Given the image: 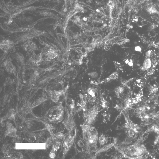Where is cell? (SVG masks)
<instances>
[{"label":"cell","instance_id":"cell-3","mask_svg":"<svg viewBox=\"0 0 159 159\" xmlns=\"http://www.w3.org/2000/svg\"><path fill=\"white\" fill-rule=\"evenodd\" d=\"M13 45L14 43L12 41L6 40L1 42L0 48L4 52L7 53L12 49Z\"/></svg>","mask_w":159,"mask_h":159},{"label":"cell","instance_id":"cell-15","mask_svg":"<svg viewBox=\"0 0 159 159\" xmlns=\"http://www.w3.org/2000/svg\"><path fill=\"white\" fill-rule=\"evenodd\" d=\"M101 106L104 109L107 108L109 106L108 103L104 98H101Z\"/></svg>","mask_w":159,"mask_h":159},{"label":"cell","instance_id":"cell-8","mask_svg":"<svg viewBox=\"0 0 159 159\" xmlns=\"http://www.w3.org/2000/svg\"><path fill=\"white\" fill-rule=\"evenodd\" d=\"M80 98L81 102L80 106L84 111V113L85 114L88 111V109L87 108L86 99L82 95L80 96Z\"/></svg>","mask_w":159,"mask_h":159},{"label":"cell","instance_id":"cell-14","mask_svg":"<svg viewBox=\"0 0 159 159\" xmlns=\"http://www.w3.org/2000/svg\"><path fill=\"white\" fill-rule=\"evenodd\" d=\"M88 93L89 95H90L93 98H96V95H97V94H96V92H95V89H90V88L88 89Z\"/></svg>","mask_w":159,"mask_h":159},{"label":"cell","instance_id":"cell-18","mask_svg":"<svg viewBox=\"0 0 159 159\" xmlns=\"http://www.w3.org/2000/svg\"><path fill=\"white\" fill-rule=\"evenodd\" d=\"M88 75L92 78H96L98 76V73L95 72H92L89 73L88 74Z\"/></svg>","mask_w":159,"mask_h":159},{"label":"cell","instance_id":"cell-25","mask_svg":"<svg viewBox=\"0 0 159 159\" xmlns=\"http://www.w3.org/2000/svg\"><path fill=\"white\" fill-rule=\"evenodd\" d=\"M63 136H64V135L62 133H58L57 136V137L58 138H63Z\"/></svg>","mask_w":159,"mask_h":159},{"label":"cell","instance_id":"cell-24","mask_svg":"<svg viewBox=\"0 0 159 159\" xmlns=\"http://www.w3.org/2000/svg\"><path fill=\"white\" fill-rule=\"evenodd\" d=\"M49 156L51 158H54L55 156V154L54 153V152H51L50 154L49 155Z\"/></svg>","mask_w":159,"mask_h":159},{"label":"cell","instance_id":"cell-26","mask_svg":"<svg viewBox=\"0 0 159 159\" xmlns=\"http://www.w3.org/2000/svg\"><path fill=\"white\" fill-rule=\"evenodd\" d=\"M151 51H148L146 52V54H146V56H149L150 55V54H151Z\"/></svg>","mask_w":159,"mask_h":159},{"label":"cell","instance_id":"cell-10","mask_svg":"<svg viewBox=\"0 0 159 159\" xmlns=\"http://www.w3.org/2000/svg\"><path fill=\"white\" fill-rule=\"evenodd\" d=\"M74 121L73 118L71 117H69L66 124L67 128L68 130H72L74 127Z\"/></svg>","mask_w":159,"mask_h":159},{"label":"cell","instance_id":"cell-22","mask_svg":"<svg viewBox=\"0 0 159 159\" xmlns=\"http://www.w3.org/2000/svg\"><path fill=\"white\" fill-rule=\"evenodd\" d=\"M135 50L136 51L140 52L141 51L142 49L141 47L140 46H137L135 47Z\"/></svg>","mask_w":159,"mask_h":159},{"label":"cell","instance_id":"cell-9","mask_svg":"<svg viewBox=\"0 0 159 159\" xmlns=\"http://www.w3.org/2000/svg\"><path fill=\"white\" fill-rule=\"evenodd\" d=\"M16 130L13 127L7 128V130L5 132V135L7 136H9L11 137H15L16 136Z\"/></svg>","mask_w":159,"mask_h":159},{"label":"cell","instance_id":"cell-13","mask_svg":"<svg viewBox=\"0 0 159 159\" xmlns=\"http://www.w3.org/2000/svg\"><path fill=\"white\" fill-rule=\"evenodd\" d=\"M144 67L145 69H149L151 68V59L149 58L146 59L144 62Z\"/></svg>","mask_w":159,"mask_h":159},{"label":"cell","instance_id":"cell-27","mask_svg":"<svg viewBox=\"0 0 159 159\" xmlns=\"http://www.w3.org/2000/svg\"><path fill=\"white\" fill-rule=\"evenodd\" d=\"M128 64L130 66H132L133 65V63L132 62L130 61L128 63Z\"/></svg>","mask_w":159,"mask_h":159},{"label":"cell","instance_id":"cell-7","mask_svg":"<svg viewBox=\"0 0 159 159\" xmlns=\"http://www.w3.org/2000/svg\"><path fill=\"white\" fill-rule=\"evenodd\" d=\"M45 55L48 59H53L58 56V54L55 50L50 49L46 52Z\"/></svg>","mask_w":159,"mask_h":159},{"label":"cell","instance_id":"cell-28","mask_svg":"<svg viewBox=\"0 0 159 159\" xmlns=\"http://www.w3.org/2000/svg\"><path fill=\"white\" fill-rule=\"evenodd\" d=\"M129 62H129V61L127 59V60L125 61V63H126V64H128V63H129Z\"/></svg>","mask_w":159,"mask_h":159},{"label":"cell","instance_id":"cell-16","mask_svg":"<svg viewBox=\"0 0 159 159\" xmlns=\"http://www.w3.org/2000/svg\"><path fill=\"white\" fill-rule=\"evenodd\" d=\"M44 99L43 98H41L38 99L33 103L32 107H35L36 106H38V105H40L41 103L44 101Z\"/></svg>","mask_w":159,"mask_h":159},{"label":"cell","instance_id":"cell-23","mask_svg":"<svg viewBox=\"0 0 159 159\" xmlns=\"http://www.w3.org/2000/svg\"><path fill=\"white\" fill-rule=\"evenodd\" d=\"M5 82L6 83H7V84H12V80H11V79H10V78H7Z\"/></svg>","mask_w":159,"mask_h":159},{"label":"cell","instance_id":"cell-20","mask_svg":"<svg viewBox=\"0 0 159 159\" xmlns=\"http://www.w3.org/2000/svg\"><path fill=\"white\" fill-rule=\"evenodd\" d=\"M52 141L50 138L48 139L47 140L46 142V146L47 147H49V146H50L52 144Z\"/></svg>","mask_w":159,"mask_h":159},{"label":"cell","instance_id":"cell-4","mask_svg":"<svg viewBox=\"0 0 159 159\" xmlns=\"http://www.w3.org/2000/svg\"><path fill=\"white\" fill-rule=\"evenodd\" d=\"M4 67L6 71L9 74H15V67L12 64L10 59H8L5 61L4 63Z\"/></svg>","mask_w":159,"mask_h":159},{"label":"cell","instance_id":"cell-2","mask_svg":"<svg viewBox=\"0 0 159 159\" xmlns=\"http://www.w3.org/2000/svg\"><path fill=\"white\" fill-rule=\"evenodd\" d=\"M99 107L95 106L91 108L87 112L84 114L85 120V124L91 125L95 121L99 113Z\"/></svg>","mask_w":159,"mask_h":159},{"label":"cell","instance_id":"cell-11","mask_svg":"<svg viewBox=\"0 0 159 159\" xmlns=\"http://www.w3.org/2000/svg\"><path fill=\"white\" fill-rule=\"evenodd\" d=\"M108 138L105 135L102 134L98 138V141L101 145H103L108 142Z\"/></svg>","mask_w":159,"mask_h":159},{"label":"cell","instance_id":"cell-1","mask_svg":"<svg viewBox=\"0 0 159 159\" xmlns=\"http://www.w3.org/2000/svg\"><path fill=\"white\" fill-rule=\"evenodd\" d=\"M82 129L87 147L97 145L99 137L98 131L95 127L91 125L84 124L82 125Z\"/></svg>","mask_w":159,"mask_h":159},{"label":"cell","instance_id":"cell-21","mask_svg":"<svg viewBox=\"0 0 159 159\" xmlns=\"http://www.w3.org/2000/svg\"><path fill=\"white\" fill-rule=\"evenodd\" d=\"M156 10L154 7H151L148 8V11L151 13H154L156 12Z\"/></svg>","mask_w":159,"mask_h":159},{"label":"cell","instance_id":"cell-19","mask_svg":"<svg viewBox=\"0 0 159 159\" xmlns=\"http://www.w3.org/2000/svg\"><path fill=\"white\" fill-rule=\"evenodd\" d=\"M124 91V89L122 87H119L117 88L116 89H115V92L117 94H121L122 93L123 91Z\"/></svg>","mask_w":159,"mask_h":159},{"label":"cell","instance_id":"cell-6","mask_svg":"<svg viewBox=\"0 0 159 159\" xmlns=\"http://www.w3.org/2000/svg\"><path fill=\"white\" fill-rule=\"evenodd\" d=\"M63 91H51L49 92L50 97L51 100L54 102H57L59 100V97L63 95Z\"/></svg>","mask_w":159,"mask_h":159},{"label":"cell","instance_id":"cell-12","mask_svg":"<svg viewBox=\"0 0 159 159\" xmlns=\"http://www.w3.org/2000/svg\"><path fill=\"white\" fill-rule=\"evenodd\" d=\"M15 114L14 110L13 109H11L6 115V118L10 119H13L15 116Z\"/></svg>","mask_w":159,"mask_h":159},{"label":"cell","instance_id":"cell-17","mask_svg":"<svg viewBox=\"0 0 159 159\" xmlns=\"http://www.w3.org/2000/svg\"><path fill=\"white\" fill-rule=\"evenodd\" d=\"M16 57L17 61L18 62L22 63L24 60V57L23 56L21 53H17L16 54Z\"/></svg>","mask_w":159,"mask_h":159},{"label":"cell","instance_id":"cell-5","mask_svg":"<svg viewBox=\"0 0 159 159\" xmlns=\"http://www.w3.org/2000/svg\"><path fill=\"white\" fill-rule=\"evenodd\" d=\"M74 140V137L70 135L66 139L64 142L65 153H67L70 150L73 145Z\"/></svg>","mask_w":159,"mask_h":159}]
</instances>
